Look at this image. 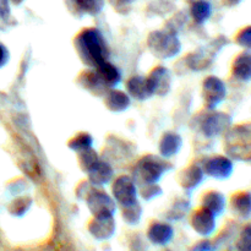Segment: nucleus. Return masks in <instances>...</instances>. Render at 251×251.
I'll return each mask as SVG.
<instances>
[{"label": "nucleus", "mask_w": 251, "mask_h": 251, "mask_svg": "<svg viewBox=\"0 0 251 251\" xmlns=\"http://www.w3.org/2000/svg\"><path fill=\"white\" fill-rule=\"evenodd\" d=\"M74 49L86 68H95L109 58V46L97 27H85L74 37Z\"/></svg>", "instance_id": "obj_1"}, {"label": "nucleus", "mask_w": 251, "mask_h": 251, "mask_svg": "<svg viewBox=\"0 0 251 251\" xmlns=\"http://www.w3.org/2000/svg\"><path fill=\"white\" fill-rule=\"evenodd\" d=\"M172 168H173L172 163H169L162 156L147 153L135 162L131 176L137 186L158 183L163 174L171 171Z\"/></svg>", "instance_id": "obj_2"}, {"label": "nucleus", "mask_w": 251, "mask_h": 251, "mask_svg": "<svg viewBox=\"0 0 251 251\" xmlns=\"http://www.w3.org/2000/svg\"><path fill=\"white\" fill-rule=\"evenodd\" d=\"M225 151L230 159L251 163V124L230 126L225 132Z\"/></svg>", "instance_id": "obj_3"}, {"label": "nucleus", "mask_w": 251, "mask_h": 251, "mask_svg": "<svg viewBox=\"0 0 251 251\" xmlns=\"http://www.w3.org/2000/svg\"><path fill=\"white\" fill-rule=\"evenodd\" d=\"M146 47L150 53L158 59H171L181 50V42L176 34L164 28L150 32L146 38Z\"/></svg>", "instance_id": "obj_4"}, {"label": "nucleus", "mask_w": 251, "mask_h": 251, "mask_svg": "<svg viewBox=\"0 0 251 251\" xmlns=\"http://www.w3.org/2000/svg\"><path fill=\"white\" fill-rule=\"evenodd\" d=\"M232 126V118L223 112L215 109H205V113L199 118L198 127L201 134L208 139H213L220 135H225Z\"/></svg>", "instance_id": "obj_5"}, {"label": "nucleus", "mask_w": 251, "mask_h": 251, "mask_svg": "<svg viewBox=\"0 0 251 251\" xmlns=\"http://www.w3.org/2000/svg\"><path fill=\"white\" fill-rule=\"evenodd\" d=\"M218 41H220V38L216 39L215 42H212L206 48L196 49V50L190 51L184 58H181L178 63H181L183 68L189 71H201L210 68L213 60V55L221 48V44H217Z\"/></svg>", "instance_id": "obj_6"}, {"label": "nucleus", "mask_w": 251, "mask_h": 251, "mask_svg": "<svg viewBox=\"0 0 251 251\" xmlns=\"http://www.w3.org/2000/svg\"><path fill=\"white\" fill-rule=\"evenodd\" d=\"M201 96H202L205 109H215L225 100L227 96L226 83L217 76H207L201 83Z\"/></svg>", "instance_id": "obj_7"}, {"label": "nucleus", "mask_w": 251, "mask_h": 251, "mask_svg": "<svg viewBox=\"0 0 251 251\" xmlns=\"http://www.w3.org/2000/svg\"><path fill=\"white\" fill-rule=\"evenodd\" d=\"M112 196L115 202L122 206L130 205L137 201L139 189L131 176L122 174L112 180Z\"/></svg>", "instance_id": "obj_8"}, {"label": "nucleus", "mask_w": 251, "mask_h": 251, "mask_svg": "<svg viewBox=\"0 0 251 251\" xmlns=\"http://www.w3.org/2000/svg\"><path fill=\"white\" fill-rule=\"evenodd\" d=\"M92 216H114L117 211V202L112 195L103 190L102 188H93L85 200Z\"/></svg>", "instance_id": "obj_9"}, {"label": "nucleus", "mask_w": 251, "mask_h": 251, "mask_svg": "<svg viewBox=\"0 0 251 251\" xmlns=\"http://www.w3.org/2000/svg\"><path fill=\"white\" fill-rule=\"evenodd\" d=\"M203 174L215 179H227L233 173V162L232 159L225 154H212L200 163Z\"/></svg>", "instance_id": "obj_10"}, {"label": "nucleus", "mask_w": 251, "mask_h": 251, "mask_svg": "<svg viewBox=\"0 0 251 251\" xmlns=\"http://www.w3.org/2000/svg\"><path fill=\"white\" fill-rule=\"evenodd\" d=\"M147 82L151 88L152 96L163 97L169 93L172 88V74L168 68L163 65H156L151 69L149 75L146 76Z\"/></svg>", "instance_id": "obj_11"}, {"label": "nucleus", "mask_w": 251, "mask_h": 251, "mask_svg": "<svg viewBox=\"0 0 251 251\" xmlns=\"http://www.w3.org/2000/svg\"><path fill=\"white\" fill-rule=\"evenodd\" d=\"M189 221L191 228L201 237H210L216 229V216L202 206L194 208Z\"/></svg>", "instance_id": "obj_12"}, {"label": "nucleus", "mask_w": 251, "mask_h": 251, "mask_svg": "<svg viewBox=\"0 0 251 251\" xmlns=\"http://www.w3.org/2000/svg\"><path fill=\"white\" fill-rule=\"evenodd\" d=\"M117 225L114 216H92L87 223V230L95 239L108 240L114 235Z\"/></svg>", "instance_id": "obj_13"}, {"label": "nucleus", "mask_w": 251, "mask_h": 251, "mask_svg": "<svg viewBox=\"0 0 251 251\" xmlns=\"http://www.w3.org/2000/svg\"><path fill=\"white\" fill-rule=\"evenodd\" d=\"M205 174L200 163H190L176 174V183L186 193L198 188L202 183Z\"/></svg>", "instance_id": "obj_14"}, {"label": "nucleus", "mask_w": 251, "mask_h": 251, "mask_svg": "<svg viewBox=\"0 0 251 251\" xmlns=\"http://www.w3.org/2000/svg\"><path fill=\"white\" fill-rule=\"evenodd\" d=\"M65 5L73 16L81 19L85 15L97 16L102 12L105 0H65Z\"/></svg>", "instance_id": "obj_15"}, {"label": "nucleus", "mask_w": 251, "mask_h": 251, "mask_svg": "<svg viewBox=\"0 0 251 251\" xmlns=\"http://www.w3.org/2000/svg\"><path fill=\"white\" fill-rule=\"evenodd\" d=\"M76 83L80 86L82 90L87 91L91 95L97 96V97H102L108 90L102 81L98 77L97 73L93 68H85L78 73L77 77H76Z\"/></svg>", "instance_id": "obj_16"}, {"label": "nucleus", "mask_w": 251, "mask_h": 251, "mask_svg": "<svg viewBox=\"0 0 251 251\" xmlns=\"http://www.w3.org/2000/svg\"><path fill=\"white\" fill-rule=\"evenodd\" d=\"M174 229L171 223L163 221H152L147 228L146 237L153 245L164 247L173 239Z\"/></svg>", "instance_id": "obj_17"}, {"label": "nucleus", "mask_w": 251, "mask_h": 251, "mask_svg": "<svg viewBox=\"0 0 251 251\" xmlns=\"http://www.w3.org/2000/svg\"><path fill=\"white\" fill-rule=\"evenodd\" d=\"M86 174L87 180L96 188H103L114 179V169L112 164L103 159H100Z\"/></svg>", "instance_id": "obj_18"}, {"label": "nucleus", "mask_w": 251, "mask_h": 251, "mask_svg": "<svg viewBox=\"0 0 251 251\" xmlns=\"http://www.w3.org/2000/svg\"><path fill=\"white\" fill-rule=\"evenodd\" d=\"M103 104L109 112L122 113L126 110L131 104V98L125 91L118 88H108L104 95L102 96Z\"/></svg>", "instance_id": "obj_19"}, {"label": "nucleus", "mask_w": 251, "mask_h": 251, "mask_svg": "<svg viewBox=\"0 0 251 251\" xmlns=\"http://www.w3.org/2000/svg\"><path fill=\"white\" fill-rule=\"evenodd\" d=\"M183 146V139L176 131H166L162 134L158 142L159 156L168 159L171 157L176 156Z\"/></svg>", "instance_id": "obj_20"}, {"label": "nucleus", "mask_w": 251, "mask_h": 251, "mask_svg": "<svg viewBox=\"0 0 251 251\" xmlns=\"http://www.w3.org/2000/svg\"><path fill=\"white\" fill-rule=\"evenodd\" d=\"M125 88L130 98H134L136 100H146L152 97L151 88L147 82L146 76H130L125 82Z\"/></svg>", "instance_id": "obj_21"}, {"label": "nucleus", "mask_w": 251, "mask_h": 251, "mask_svg": "<svg viewBox=\"0 0 251 251\" xmlns=\"http://www.w3.org/2000/svg\"><path fill=\"white\" fill-rule=\"evenodd\" d=\"M229 210L239 220H248L251 216V194L237 191L229 199Z\"/></svg>", "instance_id": "obj_22"}, {"label": "nucleus", "mask_w": 251, "mask_h": 251, "mask_svg": "<svg viewBox=\"0 0 251 251\" xmlns=\"http://www.w3.org/2000/svg\"><path fill=\"white\" fill-rule=\"evenodd\" d=\"M95 71L97 73L98 77L102 81L103 85L107 88H113L117 87L118 85L122 81V73L118 69V66H115L114 64L110 63L109 60H104L100 64H98L97 66H95Z\"/></svg>", "instance_id": "obj_23"}, {"label": "nucleus", "mask_w": 251, "mask_h": 251, "mask_svg": "<svg viewBox=\"0 0 251 251\" xmlns=\"http://www.w3.org/2000/svg\"><path fill=\"white\" fill-rule=\"evenodd\" d=\"M232 76L235 80H251V51H242L234 58L232 63Z\"/></svg>", "instance_id": "obj_24"}, {"label": "nucleus", "mask_w": 251, "mask_h": 251, "mask_svg": "<svg viewBox=\"0 0 251 251\" xmlns=\"http://www.w3.org/2000/svg\"><path fill=\"white\" fill-rule=\"evenodd\" d=\"M201 206L212 212L217 217L225 211L226 198L221 191L207 190L201 196Z\"/></svg>", "instance_id": "obj_25"}, {"label": "nucleus", "mask_w": 251, "mask_h": 251, "mask_svg": "<svg viewBox=\"0 0 251 251\" xmlns=\"http://www.w3.org/2000/svg\"><path fill=\"white\" fill-rule=\"evenodd\" d=\"M212 15V6L207 0H194L190 2L189 16L196 25H203Z\"/></svg>", "instance_id": "obj_26"}, {"label": "nucleus", "mask_w": 251, "mask_h": 251, "mask_svg": "<svg viewBox=\"0 0 251 251\" xmlns=\"http://www.w3.org/2000/svg\"><path fill=\"white\" fill-rule=\"evenodd\" d=\"M190 210V200L186 196H178L171 207L168 208L166 213V217L169 221H179L183 217H185L186 213Z\"/></svg>", "instance_id": "obj_27"}, {"label": "nucleus", "mask_w": 251, "mask_h": 251, "mask_svg": "<svg viewBox=\"0 0 251 251\" xmlns=\"http://www.w3.org/2000/svg\"><path fill=\"white\" fill-rule=\"evenodd\" d=\"M93 145V137L90 132L87 131H78L66 142V146L74 151L75 153H78L81 151L91 149Z\"/></svg>", "instance_id": "obj_28"}, {"label": "nucleus", "mask_w": 251, "mask_h": 251, "mask_svg": "<svg viewBox=\"0 0 251 251\" xmlns=\"http://www.w3.org/2000/svg\"><path fill=\"white\" fill-rule=\"evenodd\" d=\"M142 216V206L139 202V200L130 205L122 206V218L124 222L129 226L139 225L140 220Z\"/></svg>", "instance_id": "obj_29"}, {"label": "nucleus", "mask_w": 251, "mask_h": 251, "mask_svg": "<svg viewBox=\"0 0 251 251\" xmlns=\"http://www.w3.org/2000/svg\"><path fill=\"white\" fill-rule=\"evenodd\" d=\"M100 159V154H98V152L96 151V150H93V147L76 153V161H77L78 167H80L81 171L85 172V173H87Z\"/></svg>", "instance_id": "obj_30"}, {"label": "nucleus", "mask_w": 251, "mask_h": 251, "mask_svg": "<svg viewBox=\"0 0 251 251\" xmlns=\"http://www.w3.org/2000/svg\"><path fill=\"white\" fill-rule=\"evenodd\" d=\"M188 17L189 16L186 12H184V11L176 12V14H174L171 19L167 20V22H166V25H164L163 28L166 29V31H168V32H171V33L176 34V36H178L179 32L181 31V28L185 26L186 21H188Z\"/></svg>", "instance_id": "obj_31"}, {"label": "nucleus", "mask_w": 251, "mask_h": 251, "mask_svg": "<svg viewBox=\"0 0 251 251\" xmlns=\"http://www.w3.org/2000/svg\"><path fill=\"white\" fill-rule=\"evenodd\" d=\"M237 251H251V222L245 223L235 242Z\"/></svg>", "instance_id": "obj_32"}, {"label": "nucleus", "mask_w": 251, "mask_h": 251, "mask_svg": "<svg viewBox=\"0 0 251 251\" xmlns=\"http://www.w3.org/2000/svg\"><path fill=\"white\" fill-rule=\"evenodd\" d=\"M137 189H139V196H141V199H144L145 201H150L152 199L158 198L163 193L161 185H158L157 183L145 184V185H140Z\"/></svg>", "instance_id": "obj_33"}, {"label": "nucleus", "mask_w": 251, "mask_h": 251, "mask_svg": "<svg viewBox=\"0 0 251 251\" xmlns=\"http://www.w3.org/2000/svg\"><path fill=\"white\" fill-rule=\"evenodd\" d=\"M32 199L29 196H21V198L15 199L10 205L9 210L11 215L14 216H22L29 207H31Z\"/></svg>", "instance_id": "obj_34"}, {"label": "nucleus", "mask_w": 251, "mask_h": 251, "mask_svg": "<svg viewBox=\"0 0 251 251\" xmlns=\"http://www.w3.org/2000/svg\"><path fill=\"white\" fill-rule=\"evenodd\" d=\"M234 42L242 48L251 50V26L239 29L234 36Z\"/></svg>", "instance_id": "obj_35"}, {"label": "nucleus", "mask_w": 251, "mask_h": 251, "mask_svg": "<svg viewBox=\"0 0 251 251\" xmlns=\"http://www.w3.org/2000/svg\"><path fill=\"white\" fill-rule=\"evenodd\" d=\"M110 6L119 15H127L132 9L134 0H108Z\"/></svg>", "instance_id": "obj_36"}, {"label": "nucleus", "mask_w": 251, "mask_h": 251, "mask_svg": "<svg viewBox=\"0 0 251 251\" xmlns=\"http://www.w3.org/2000/svg\"><path fill=\"white\" fill-rule=\"evenodd\" d=\"M93 188H95V186H93L92 184L87 180V179H85V180H81L80 183H78V185L76 186V190H75L76 198H77L78 200L85 201L86 198L88 196V194L93 190Z\"/></svg>", "instance_id": "obj_37"}, {"label": "nucleus", "mask_w": 251, "mask_h": 251, "mask_svg": "<svg viewBox=\"0 0 251 251\" xmlns=\"http://www.w3.org/2000/svg\"><path fill=\"white\" fill-rule=\"evenodd\" d=\"M216 244L208 239H203L198 242L195 247H193V251H215Z\"/></svg>", "instance_id": "obj_38"}, {"label": "nucleus", "mask_w": 251, "mask_h": 251, "mask_svg": "<svg viewBox=\"0 0 251 251\" xmlns=\"http://www.w3.org/2000/svg\"><path fill=\"white\" fill-rule=\"evenodd\" d=\"M7 59H9V53H7L6 48L2 44H0V66L4 65Z\"/></svg>", "instance_id": "obj_39"}, {"label": "nucleus", "mask_w": 251, "mask_h": 251, "mask_svg": "<svg viewBox=\"0 0 251 251\" xmlns=\"http://www.w3.org/2000/svg\"><path fill=\"white\" fill-rule=\"evenodd\" d=\"M239 1L240 0H225V4L226 5H235V4H238Z\"/></svg>", "instance_id": "obj_40"}, {"label": "nucleus", "mask_w": 251, "mask_h": 251, "mask_svg": "<svg viewBox=\"0 0 251 251\" xmlns=\"http://www.w3.org/2000/svg\"><path fill=\"white\" fill-rule=\"evenodd\" d=\"M10 1H11L12 4H15V5H20L22 1H24V0H10Z\"/></svg>", "instance_id": "obj_41"}, {"label": "nucleus", "mask_w": 251, "mask_h": 251, "mask_svg": "<svg viewBox=\"0 0 251 251\" xmlns=\"http://www.w3.org/2000/svg\"><path fill=\"white\" fill-rule=\"evenodd\" d=\"M186 1H188V2H191V1H194V0H186Z\"/></svg>", "instance_id": "obj_42"}, {"label": "nucleus", "mask_w": 251, "mask_h": 251, "mask_svg": "<svg viewBox=\"0 0 251 251\" xmlns=\"http://www.w3.org/2000/svg\"><path fill=\"white\" fill-rule=\"evenodd\" d=\"M227 251H232V250H227Z\"/></svg>", "instance_id": "obj_43"}, {"label": "nucleus", "mask_w": 251, "mask_h": 251, "mask_svg": "<svg viewBox=\"0 0 251 251\" xmlns=\"http://www.w3.org/2000/svg\"><path fill=\"white\" fill-rule=\"evenodd\" d=\"M166 251H171V250H166Z\"/></svg>", "instance_id": "obj_44"}]
</instances>
